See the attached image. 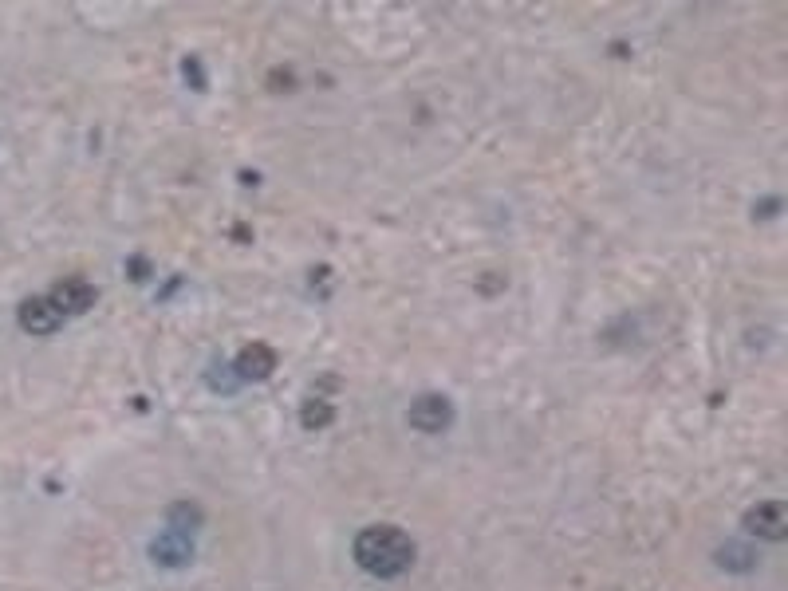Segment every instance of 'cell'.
I'll return each mask as SVG.
<instances>
[{
  "label": "cell",
  "mask_w": 788,
  "mask_h": 591,
  "mask_svg": "<svg viewBox=\"0 0 788 591\" xmlns=\"http://www.w3.org/2000/svg\"><path fill=\"white\" fill-rule=\"evenodd\" d=\"M64 320L67 316L56 308L52 296H32V300L20 304V328L28 335H52V331L64 328Z\"/></svg>",
  "instance_id": "cell-4"
},
{
  "label": "cell",
  "mask_w": 788,
  "mask_h": 591,
  "mask_svg": "<svg viewBox=\"0 0 788 591\" xmlns=\"http://www.w3.org/2000/svg\"><path fill=\"white\" fill-rule=\"evenodd\" d=\"M745 528L761 540H785L788 532V505L785 501H761L757 509L745 513Z\"/></svg>",
  "instance_id": "cell-5"
},
{
  "label": "cell",
  "mask_w": 788,
  "mask_h": 591,
  "mask_svg": "<svg viewBox=\"0 0 788 591\" xmlns=\"http://www.w3.org/2000/svg\"><path fill=\"white\" fill-rule=\"evenodd\" d=\"M52 300H56V308L64 312V316H83L91 304H95V284L91 280H83V276H67V280H60L52 292H48Z\"/></svg>",
  "instance_id": "cell-6"
},
{
  "label": "cell",
  "mask_w": 788,
  "mask_h": 591,
  "mask_svg": "<svg viewBox=\"0 0 788 591\" xmlns=\"http://www.w3.org/2000/svg\"><path fill=\"white\" fill-rule=\"evenodd\" d=\"M272 371H276V351L268 343H249L237 355V375L241 379H268Z\"/></svg>",
  "instance_id": "cell-7"
},
{
  "label": "cell",
  "mask_w": 788,
  "mask_h": 591,
  "mask_svg": "<svg viewBox=\"0 0 788 591\" xmlns=\"http://www.w3.org/2000/svg\"><path fill=\"white\" fill-rule=\"evenodd\" d=\"M410 426L418 430V434H442L450 422H454V406H450V398H442V394H422L414 406H410Z\"/></svg>",
  "instance_id": "cell-2"
},
{
  "label": "cell",
  "mask_w": 788,
  "mask_h": 591,
  "mask_svg": "<svg viewBox=\"0 0 788 591\" xmlns=\"http://www.w3.org/2000/svg\"><path fill=\"white\" fill-rule=\"evenodd\" d=\"M331 418H335V410H331L324 398H312V402L304 406V414H300V422H304L308 430H320V426H328Z\"/></svg>",
  "instance_id": "cell-8"
},
{
  "label": "cell",
  "mask_w": 788,
  "mask_h": 591,
  "mask_svg": "<svg viewBox=\"0 0 788 591\" xmlns=\"http://www.w3.org/2000/svg\"><path fill=\"white\" fill-rule=\"evenodd\" d=\"M150 556H154V564H162V568H182V564H190V560H194V532L166 525V532L150 544Z\"/></svg>",
  "instance_id": "cell-3"
},
{
  "label": "cell",
  "mask_w": 788,
  "mask_h": 591,
  "mask_svg": "<svg viewBox=\"0 0 788 591\" xmlns=\"http://www.w3.org/2000/svg\"><path fill=\"white\" fill-rule=\"evenodd\" d=\"M355 560H359L363 572H371L379 580H394V576L410 572L414 540L394 525H371L355 536Z\"/></svg>",
  "instance_id": "cell-1"
},
{
  "label": "cell",
  "mask_w": 788,
  "mask_h": 591,
  "mask_svg": "<svg viewBox=\"0 0 788 591\" xmlns=\"http://www.w3.org/2000/svg\"><path fill=\"white\" fill-rule=\"evenodd\" d=\"M718 556H722V568H737V572H745V568H753V564H749L753 556H749L745 548H737V544H725V548H722V552H718Z\"/></svg>",
  "instance_id": "cell-9"
}]
</instances>
